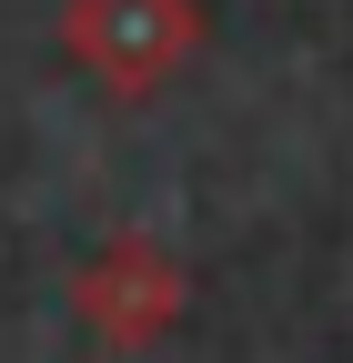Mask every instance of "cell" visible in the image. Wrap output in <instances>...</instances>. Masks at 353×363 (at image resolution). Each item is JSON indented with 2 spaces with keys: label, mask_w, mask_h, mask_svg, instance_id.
Returning a JSON list of instances; mask_svg holds the SVG:
<instances>
[{
  "label": "cell",
  "mask_w": 353,
  "mask_h": 363,
  "mask_svg": "<svg viewBox=\"0 0 353 363\" xmlns=\"http://www.w3.org/2000/svg\"><path fill=\"white\" fill-rule=\"evenodd\" d=\"M61 40L111 101H142L202 51V0H71Z\"/></svg>",
  "instance_id": "1"
},
{
  "label": "cell",
  "mask_w": 353,
  "mask_h": 363,
  "mask_svg": "<svg viewBox=\"0 0 353 363\" xmlns=\"http://www.w3.org/2000/svg\"><path fill=\"white\" fill-rule=\"evenodd\" d=\"M71 303H81V323H91L101 343H152L172 313H182V272H172V252H152V242H101L91 262H81V283H71Z\"/></svg>",
  "instance_id": "2"
}]
</instances>
